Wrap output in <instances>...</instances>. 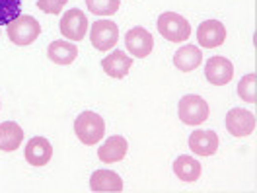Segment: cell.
<instances>
[{
	"label": "cell",
	"mask_w": 257,
	"mask_h": 193,
	"mask_svg": "<svg viewBox=\"0 0 257 193\" xmlns=\"http://www.w3.org/2000/svg\"><path fill=\"white\" fill-rule=\"evenodd\" d=\"M74 133L78 141L88 146L97 145L105 135V123L96 112H82L74 121Z\"/></svg>",
	"instance_id": "6da1fadb"
},
{
	"label": "cell",
	"mask_w": 257,
	"mask_h": 193,
	"mask_svg": "<svg viewBox=\"0 0 257 193\" xmlns=\"http://www.w3.org/2000/svg\"><path fill=\"white\" fill-rule=\"evenodd\" d=\"M156 26L162 37L172 43H183L191 35V24L176 12H164L162 16H158Z\"/></svg>",
	"instance_id": "7a4b0ae2"
},
{
	"label": "cell",
	"mask_w": 257,
	"mask_h": 193,
	"mask_svg": "<svg viewBox=\"0 0 257 193\" xmlns=\"http://www.w3.org/2000/svg\"><path fill=\"white\" fill-rule=\"evenodd\" d=\"M209 104L201 96L191 94V96H183L179 100L177 115L185 125H193V127L203 125L209 119Z\"/></svg>",
	"instance_id": "3957f363"
},
{
	"label": "cell",
	"mask_w": 257,
	"mask_h": 193,
	"mask_svg": "<svg viewBox=\"0 0 257 193\" xmlns=\"http://www.w3.org/2000/svg\"><path fill=\"white\" fill-rule=\"evenodd\" d=\"M6 32H8V37L12 43H16L20 47H26L39 37L41 26L33 16H18L14 22H10L6 26Z\"/></svg>",
	"instance_id": "277c9868"
},
{
	"label": "cell",
	"mask_w": 257,
	"mask_h": 193,
	"mask_svg": "<svg viewBox=\"0 0 257 193\" xmlns=\"http://www.w3.org/2000/svg\"><path fill=\"white\" fill-rule=\"evenodd\" d=\"M90 41L97 51H109L119 41V28L111 20H97L90 30Z\"/></svg>",
	"instance_id": "5b68a950"
},
{
	"label": "cell",
	"mask_w": 257,
	"mask_h": 193,
	"mask_svg": "<svg viewBox=\"0 0 257 193\" xmlns=\"http://www.w3.org/2000/svg\"><path fill=\"white\" fill-rule=\"evenodd\" d=\"M226 129L234 137H249L255 131V115L247 110L234 108L226 113Z\"/></svg>",
	"instance_id": "8992f818"
},
{
	"label": "cell",
	"mask_w": 257,
	"mask_h": 193,
	"mask_svg": "<svg viewBox=\"0 0 257 193\" xmlns=\"http://www.w3.org/2000/svg\"><path fill=\"white\" fill-rule=\"evenodd\" d=\"M61 32L70 41H82L86 37V32H88V18H86V14L80 12L78 8L68 10L61 18Z\"/></svg>",
	"instance_id": "52a82bcc"
},
{
	"label": "cell",
	"mask_w": 257,
	"mask_h": 193,
	"mask_svg": "<svg viewBox=\"0 0 257 193\" xmlns=\"http://www.w3.org/2000/svg\"><path fill=\"white\" fill-rule=\"evenodd\" d=\"M125 45H127L128 53L137 59H145L152 53L154 49V37L150 35V32H146L145 28L137 26L133 30H128L125 35Z\"/></svg>",
	"instance_id": "ba28073f"
},
{
	"label": "cell",
	"mask_w": 257,
	"mask_h": 193,
	"mask_svg": "<svg viewBox=\"0 0 257 193\" xmlns=\"http://www.w3.org/2000/svg\"><path fill=\"white\" fill-rule=\"evenodd\" d=\"M197 41L205 49H216L226 41V28L218 20H207L197 30Z\"/></svg>",
	"instance_id": "9c48e42d"
},
{
	"label": "cell",
	"mask_w": 257,
	"mask_h": 193,
	"mask_svg": "<svg viewBox=\"0 0 257 193\" xmlns=\"http://www.w3.org/2000/svg\"><path fill=\"white\" fill-rule=\"evenodd\" d=\"M220 145V139L210 129H197L189 135V148L197 156H212Z\"/></svg>",
	"instance_id": "30bf717a"
},
{
	"label": "cell",
	"mask_w": 257,
	"mask_h": 193,
	"mask_svg": "<svg viewBox=\"0 0 257 193\" xmlns=\"http://www.w3.org/2000/svg\"><path fill=\"white\" fill-rule=\"evenodd\" d=\"M205 76L214 86H224L234 78V64L226 57H210L205 64Z\"/></svg>",
	"instance_id": "8fae6325"
},
{
	"label": "cell",
	"mask_w": 257,
	"mask_h": 193,
	"mask_svg": "<svg viewBox=\"0 0 257 193\" xmlns=\"http://www.w3.org/2000/svg\"><path fill=\"white\" fill-rule=\"evenodd\" d=\"M53 158V146L45 137H33L32 141L26 145V160L32 166H45Z\"/></svg>",
	"instance_id": "7c38bea8"
},
{
	"label": "cell",
	"mask_w": 257,
	"mask_h": 193,
	"mask_svg": "<svg viewBox=\"0 0 257 193\" xmlns=\"http://www.w3.org/2000/svg\"><path fill=\"white\" fill-rule=\"evenodd\" d=\"M128 143L125 141V137L121 135H113L109 137L103 145L97 148V156L99 160L105 162V164H113V162H121L127 156Z\"/></svg>",
	"instance_id": "4fadbf2b"
},
{
	"label": "cell",
	"mask_w": 257,
	"mask_h": 193,
	"mask_svg": "<svg viewBox=\"0 0 257 193\" xmlns=\"http://www.w3.org/2000/svg\"><path fill=\"white\" fill-rule=\"evenodd\" d=\"M90 189L96 193L123 191V179L111 170H96L90 177Z\"/></svg>",
	"instance_id": "5bb4252c"
},
{
	"label": "cell",
	"mask_w": 257,
	"mask_h": 193,
	"mask_svg": "<svg viewBox=\"0 0 257 193\" xmlns=\"http://www.w3.org/2000/svg\"><path fill=\"white\" fill-rule=\"evenodd\" d=\"M133 66V59L125 55L123 51H113L109 53L103 61H101V68L109 78H123L127 76L128 70Z\"/></svg>",
	"instance_id": "9a60e30c"
},
{
	"label": "cell",
	"mask_w": 257,
	"mask_h": 193,
	"mask_svg": "<svg viewBox=\"0 0 257 193\" xmlns=\"http://www.w3.org/2000/svg\"><path fill=\"white\" fill-rule=\"evenodd\" d=\"M47 57L51 59V63L55 64H70L76 61L78 57V47L72 41H53L47 47Z\"/></svg>",
	"instance_id": "2e32d148"
},
{
	"label": "cell",
	"mask_w": 257,
	"mask_h": 193,
	"mask_svg": "<svg viewBox=\"0 0 257 193\" xmlns=\"http://www.w3.org/2000/svg\"><path fill=\"white\" fill-rule=\"evenodd\" d=\"M201 63H203V51L189 43L185 47H179L174 55V64L181 72H191Z\"/></svg>",
	"instance_id": "e0dca14e"
},
{
	"label": "cell",
	"mask_w": 257,
	"mask_h": 193,
	"mask_svg": "<svg viewBox=\"0 0 257 193\" xmlns=\"http://www.w3.org/2000/svg\"><path fill=\"white\" fill-rule=\"evenodd\" d=\"M24 141V129L14 121H4L0 125V150L14 152Z\"/></svg>",
	"instance_id": "ac0fdd59"
},
{
	"label": "cell",
	"mask_w": 257,
	"mask_h": 193,
	"mask_svg": "<svg viewBox=\"0 0 257 193\" xmlns=\"http://www.w3.org/2000/svg\"><path fill=\"white\" fill-rule=\"evenodd\" d=\"M174 172L176 176L181 179V181H187V183H193L201 177V164L199 160H195L191 156H177L174 160Z\"/></svg>",
	"instance_id": "d6986e66"
},
{
	"label": "cell",
	"mask_w": 257,
	"mask_h": 193,
	"mask_svg": "<svg viewBox=\"0 0 257 193\" xmlns=\"http://www.w3.org/2000/svg\"><path fill=\"white\" fill-rule=\"evenodd\" d=\"M86 6L94 16H113L119 10L121 0H86Z\"/></svg>",
	"instance_id": "ffe728a7"
},
{
	"label": "cell",
	"mask_w": 257,
	"mask_h": 193,
	"mask_svg": "<svg viewBox=\"0 0 257 193\" xmlns=\"http://www.w3.org/2000/svg\"><path fill=\"white\" fill-rule=\"evenodd\" d=\"M22 16V0H0V26H8Z\"/></svg>",
	"instance_id": "44dd1931"
},
{
	"label": "cell",
	"mask_w": 257,
	"mask_h": 193,
	"mask_svg": "<svg viewBox=\"0 0 257 193\" xmlns=\"http://www.w3.org/2000/svg\"><path fill=\"white\" fill-rule=\"evenodd\" d=\"M238 94L243 102L247 104H255L257 102V76L251 72L247 76H243L238 84Z\"/></svg>",
	"instance_id": "7402d4cb"
},
{
	"label": "cell",
	"mask_w": 257,
	"mask_h": 193,
	"mask_svg": "<svg viewBox=\"0 0 257 193\" xmlns=\"http://www.w3.org/2000/svg\"><path fill=\"white\" fill-rule=\"evenodd\" d=\"M68 0H37V8L45 14H61Z\"/></svg>",
	"instance_id": "603a6c76"
}]
</instances>
